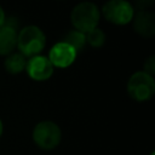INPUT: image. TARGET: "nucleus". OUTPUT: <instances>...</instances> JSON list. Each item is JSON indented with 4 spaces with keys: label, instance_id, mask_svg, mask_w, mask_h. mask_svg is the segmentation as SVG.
<instances>
[{
    "label": "nucleus",
    "instance_id": "3",
    "mask_svg": "<svg viewBox=\"0 0 155 155\" xmlns=\"http://www.w3.org/2000/svg\"><path fill=\"white\" fill-rule=\"evenodd\" d=\"M127 92L130 97L137 102H145L150 99L155 92L154 76L145 71L133 73L127 81Z\"/></svg>",
    "mask_w": 155,
    "mask_h": 155
},
{
    "label": "nucleus",
    "instance_id": "14",
    "mask_svg": "<svg viewBox=\"0 0 155 155\" xmlns=\"http://www.w3.org/2000/svg\"><path fill=\"white\" fill-rule=\"evenodd\" d=\"M134 4L138 7V11H145L147 8L153 6L154 0H134Z\"/></svg>",
    "mask_w": 155,
    "mask_h": 155
},
{
    "label": "nucleus",
    "instance_id": "15",
    "mask_svg": "<svg viewBox=\"0 0 155 155\" xmlns=\"http://www.w3.org/2000/svg\"><path fill=\"white\" fill-rule=\"evenodd\" d=\"M5 12H4V10H2V7L0 6V27H2L4 25V23H5Z\"/></svg>",
    "mask_w": 155,
    "mask_h": 155
},
{
    "label": "nucleus",
    "instance_id": "8",
    "mask_svg": "<svg viewBox=\"0 0 155 155\" xmlns=\"http://www.w3.org/2000/svg\"><path fill=\"white\" fill-rule=\"evenodd\" d=\"M133 29L137 34L143 38H151L155 34V16L150 11H138L134 13L133 18Z\"/></svg>",
    "mask_w": 155,
    "mask_h": 155
},
{
    "label": "nucleus",
    "instance_id": "16",
    "mask_svg": "<svg viewBox=\"0 0 155 155\" xmlns=\"http://www.w3.org/2000/svg\"><path fill=\"white\" fill-rule=\"evenodd\" d=\"M2 131H4V126H2V121L0 120V137H1V134H2Z\"/></svg>",
    "mask_w": 155,
    "mask_h": 155
},
{
    "label": "nucleus",
    "instance_id": "10",
    "mask_svg": "<svg viewBox=\"0 0 155 155\" xmlns=\"http://www.w3.org/2000/svg\"><path fill=\"white\" fill-rule=\"evenodd\" d=\"M25 57L21 53H11L5 59V69L10 74H18L25 69Z\"/></svg>",
    "mask_w": 155,
    "mask_h": 155
},
{
    "label": "nucleus",
    "instance_id": "7",
    "mask_svg": "<svg viewBox=\"0 0 155 155\" xmlns=\"http://www.w3.org/2000/svg\"><path fill=\"white\" fill-rule=\"evenodd\" d=\"M75 58L76 51L64 41L54 44L48 52V61L51 62L53 68H67L74 63Z\"/></svg>",
    "mask_w": 155,
    "mask_h": 155
},
{
    "label": "nucleus",
    "instance_id": "17",
    "mask_svg": "<svg viewBox=\"0 0 155 155\" xmlns=\"http://www.w3.org/2000/svg\"><path fill=\"white\" fill-rule=\"evenodd\" d=\"M150 155H155V153H151V154H150Z\"/></svg>",
    "mask_w": 155,
    "mask_h": 155
},
{
    "label": "nucleus",
    "instance_id": "6",
    "mask_svg": "<svg viewBox=\"0 0 155 155\" xmlns=\"http://www.w3.org/2000/svg\"><path fill=\"white\" fill-rule=\"evenodd\" d=\"M27 74L30 79L35 81H45L50 79L53 74V65L45 56H34L27 61L25 64Z\"/></svg>",
    "mask_w": 155,
    "mask_h": 155
},
{
    "label": "nucleus",
    "instance_id": "12",
    "mask_svg": "<svg viewBox=\"0 0 155 155\" xmlns=\"http://www.w3.org/2000/svg\"><path fill=\"white\" fill-rule=\"evenodd\" d=\"M85 36H86V42H88L92 47H96V48L102 47L105 42V34L99 28L92 29L91 31L86 33Z\"/></svg>",
    "mask_w": 155,
    "mask_h": 155
},
{
    "label": "nucleus",
    "instance_id": "4",
    "mask_svg": "<svg viewBox=\"0 0 155 155\" xmlns=\"http://www.w3.org/2000/svg\"><path fill=\"white\" fill-rule=\"evenodd\" d=\"M34 143L42 150H52L54 149L62 139V132L57 124L53 121H41L36 124L33 131Z\"/></svg>",
    "mask_w": 155,
    "mask_h": 155
},
{
    "label": "nucleus",
    "instance_id": "5",
    "mask_svg": "<svg viewBox=\"0 0 155 155\" xmlns=\"http://www.w3.org/2000/svg\"><path fill=\"white\" fill-rule=\"evenodd\" d=\"M102 15L108 22L113 24L125 25L132 22L134 8L126 0H109L103 5Z\"/></svg>",
    "mask_w": 155,
    "mask_h": 155
},
{
    "label": "nucleus",
    "instance_id": "9",
    "mask_svg": "<svg viewBox=\"0 0 155 155\" xmlns=\"http://www.w3.org/2000/svg\"><path fill=\"white\" fill-rule=\"evenodd\" d=\"M17 46V30L11 23H5L0 27V54L8 56Z\"/></svg>",
    "mask_w": 155,
    "mask_h": 155
},
{
    "label": "nucleus",
    "instance_id": "11",
    "mask_svg": "<svg viewBox=\"0 0 155 155\" xmlns=\"http://www.w3.org/2000/svg\"><path fill=\"white\" fill-rule=\"evenodd\" d=\"M64 42H67L69 46H71L76 53L78 51L82 50L85 44H86V36L84 33L81 31H78V30H70L67 35H65V39H64Z\"/></svg>",
    "mask_w": 155,
    "mask_h": 155
},
{
    "label": "nucleus",
    "instance_id": "13",
    "mask_svg": "<svg viewBox=\"0 0 155 155\" xmlns=\"http://www.w3.org/2000/svg\"><path fill=\"white\" fill-rule=\"evenodd\" d=\"M144 70L143 71H145L147 74H149V75H154V73H155V56H150V57H148L147 59H145V62H144Z\"/></svg>",
    "mask_w": 155,
    "mask_h": 155
},
{
    "label": "nucleus",
    "instance_id": "2",
    "mask_svg": "<svg viewBox=\"0 0 155 155\" xmlns=\"http://www.w3.org/2000/svg\"><path fill=\"white\" fill-rule=\"evenodd\" d=\"M46 45L44 31L36 25H25L17 33V47L24 57L38 56Z\"/></svg>",
    "mask_w": 155,
    "mask_h": 155
},
{
    "label": "nucleus",
    "instance_id": "1",
    "mask_svg": "<svg viewBox=\"0 0 155 155\" xmlns=\"http://www.w3.org/2000/svg\"><path fill=\"white\" fill-rule=\"evenodd\" d=\"M101 12L98 6L92 1H82L74 6L70 13L71 24L75 30L84 34L97 28L99 22Z\"/></svg>",
    "mask_w": 155,
    "mask_h": 155
}]
</instances>
